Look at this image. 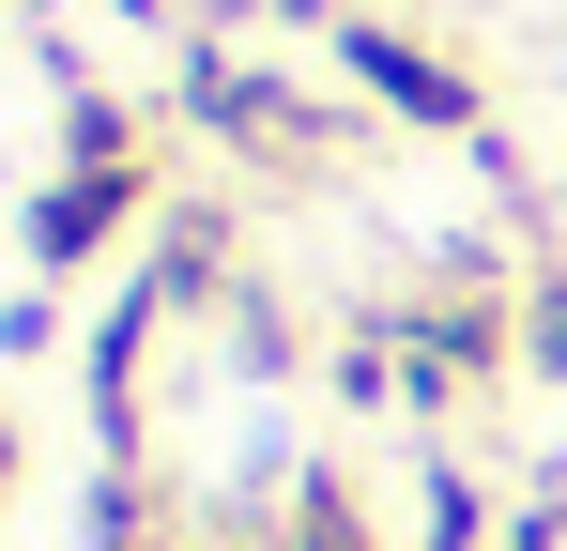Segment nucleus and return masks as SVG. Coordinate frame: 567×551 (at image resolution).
I'll use <instances>...</instances> for the list:
<instances>
[{"label": "nucleus", "mask_w": 567, "mask_h": 551, "mask_svg": "<svg viewBox=\"0 0 567 551\" xmlns=\"http://www.w3.org/2000/svg\"><path fill=\"white\" fill-rule=\"evenodd\" d=\"M353 62H369V77L399 92V107H414V123H461V92L430 77V62H414V46H383V31H353Z\"/></svg>", "instance_id": "obj_1"}, {"label": "nucleus", "mask_w": 567, "mask_h": 551, "mask_svg": "<svg viewBox=\"0 0 567 551\" xmlns=\"http://www.w3.org/2000/svg\"><path fill=\"white\" fill-rule=\"evenodd\" d=\"M107 230V184H62V199H47V230H31V246H47V261H78V246H93Z\"/></svg>", "instance_id": "obj_2"}]
</instances>
